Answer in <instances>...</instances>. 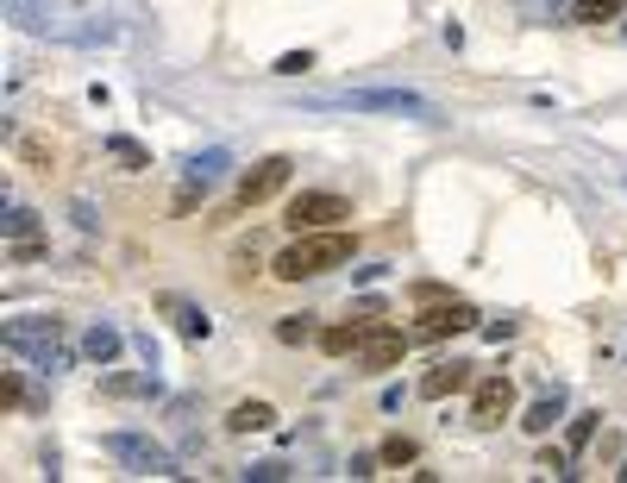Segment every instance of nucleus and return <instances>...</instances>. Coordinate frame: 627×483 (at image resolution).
<instances>
[{
  "label": "nucleus",
  "instance_id": "1",
  "mask_svg": "<svg viewBox=\"0 0 627 483\" xmlns=\"http://www.w3.org/2000/svg\"><path fill=\"white\" fill-rule=\"evenodd\" d=\"M0 345L19 352V358H32L44 377H57V371L76 364V352L63 345V320L57 314H19V320H7V327H0Z\"/></svg>",
  "mask_w": 627,
  "mask_h": 483
},
{
  "label": "nucleus",
  "instance_id": "2",
  "mask_svg": "<svg viewBox=\"0 0 627 483\" xmlns=\"http://www.w3.org/2000/svg\"><path fill=\"white\" fill-rule=\"evenodd\" d=\"M339 264H352V233L320 226V233H295V245L276 258V276H283V283H301V276H327Z\"/></svg>",
  "mask_w": 627,
  "mask_h": 483
},
{
  "label": "nucleus",
  "instance_id": "3",
  "mask_svg": "<svg viewBox=\"0 0 627 483\" xmlns=\"http://www.w3.org/2000/svg\"><path fill=\"white\" fill-rule=\"evenodd\" d=\"M308 107H345V113H402V120L439 126V107L414 88H345V95H314Z\"/></svg>",
  "mask_w": 627,
  "mask_h": 483
},
{
  "label": "nucleus",
  "instance_id": "4",
  "mask_svg": "<svg viewBox=\"0 0 627 483\" xmlns=\"http://www.w3.org/2000/svg\"><path fill=\"white\" fill-rule=\"evenodd\" d=\"M120 465L132 471V477H182V465H176V452L170 446H157L151 433H132V427H120V433H107L101 440Z\"/></svg>",
  "mask_w": 627,
  "mask_h": 483
},
{
  "label": "nucleus",
  "instance_id": "5",
  "mask_svg": "<svg viewBox=\"0 0 627 483\" xmlns=\"http://www.w3.org/2000/svg\"><path fill=\"white\" fill-rule=\"evenodd\" d=\"M226 170H232V157L226 151H195L189 164H182V189H176V214H189V207L201 201V195H214L220 182H226Z\"/></svg>",
  "mask_w": 627,
  "mask_h": 483
},
{
  "label": "nucleus",
  "instance_id": "6",
  "mask_svg": "<svg viewBox=\"0 0 627 483\" xmlns=\"http://www.w3.org/2000/svg\"><path fill=\"white\" fill-rule=\"evenodd\" d=\"M295 233H320V226H339V220H352V201L333 195V189H301L289 201V214H283Z\"/></svg>",
  "mask_w": 627,
  "mask_h": 483
},
{
  "label": "nucleus",
  "instance_id": "7",
  "mask_svg": "<svg viewBox=\"0 0 627 483\" xmlns=\"http://www.w3.org/2000/svg\"><path fill=\"white\" fill-rule=\"evenodd\" d=\"M0 13H7L19 32H32V38H69L76 32L57 0H0Z\"/></svg>",
  "mask_w": 627,
  "mask_h": 483
},
{
  "label": "nucleus",
  "instance_id": "8",
  "mask_svg": "<svg viewBox=\"0 0 627 483\" xmlns=\"http://www.w3.org/2000/svg\"><path fill=\"white\" fill-rule=\"evenodd\" d=\"M289 170H295L289 157H264V164H251V170L239 176V201H245V207H264L270 195L289 189Z\"/></svg>",
  "mask_w": 627,
  "mask_h": 483
},
{
  "label": "nucleus",
  "instance_id": "9",
  "mask_svg": "<svg viewBox=\"0 0 627 483\" xmlns=\"http://www.w3.org/2000/svg\"><path fill=\"white\" fill-rule=\"evenodd\" d=\"M508 408H515V383H508V377H477V389H471V427H502Z\"/></svg>",
  "mask_w": 627,
  "mask_h": 483
},
{
  "label": "nucleus",
  "instance_id": "10",
  "mask_svg": "<svg viewBox=\"0 0 627 483\" xmlns=\"http://www.w3.org/2000/svg\"><path fill=\"white\" fill-rule=\"evenodd\" d=\"M471 327H477L471 302H433L421 320H414V339H452V333H471Z\"/></svg>",
  "mask_w": 627,
  "mask_h": 483
},
{
  "label": "nucleus",
  "instance_id": "11",
  "mask_svg": "<svg viewBox=\"0 0 627 483\" xmlns=\"http://www.w3.org/2000/svg\"><path fill=\"white\" fill-rule=\"evenodd\" d=\"M402 358H408V333H396V327H370V339L358 345L364 371H396Z\"/></svg>",
  "mask_w": 627,
  "mask_h": 483
},
{
  "label": "nucleus",
  "instance_id": "12",
  "mask_svg": "<svg viewBox=\"0 0 627 483\" xmlns=\"http://www.w3.org/2000/svg\"><path fill=\"white\" fill-rule=\"evenodd\" d=\"M101 396L145 402V396H164V377H157V364H151V371H120V377H101Z\"/></svg>",
  "mask_w": 627,
  "mask_h": 483
},
{
  "label": "nucleus",
  "instance_id": "13",
  "mask_svg": "<svg viewBox=\"0 0 627 483\" xmlns=\"http://www.w3.org/2000/svg\"><path fill=\"white\" fill-rule=\"evenodd\" d=\"M157 314H170V320H176V333L189 339V345H201L207 333H214V320H207V308L182 302V295H157Z\"/></svg>",
  "mask_w": 627,
  "mask_h": 483
},
{
  "label": "nucleus",
  "instance_id": "14",
  "mask_svg": "<svg viewBox=\"0 0 627 483\" xmlns=\"http://www.w3.org/2000/svg\"><path fill=\"white\" fill-rule=\"evenodd\" d=\"M477 383V364H464V358H452V364H433V371L421 377V396H458V389H471Z\"/></svg>",
  "mask_w": 627,
  "mask_h": 483
},
{
  "label": "nucleus",
  "instance_id": "15",
  "mask_svg": "<svg viewBox=\"0 0 627 483\" xmlns=\"http://www.w3.org/2000/svg\"><path fill=\"white\" fill-rule=\"evenodd\" d=\"M364 339H370V314H364V320H339V327H327V333H320V352H327V358H345V352H358Z\"/></svg>",
  "mask_w": 627,
  "mask_h": 483
},
{
  "label": "nucleus",
  "instance_id": "16",
  "mask_svg": "<svg viewBox=\"0 0 627 483\" xmlns=\"http://www.w3.org/2000/svg\"><path fill=\"white\" fill-rule=\"evenodd\" d=\"M552 421H565V389H559V383H552L546 396L527 408V421H521V427L533 433V440H546V433H552Z\"/></svg>",
  "mask_w": 627,
  "mask_h": 483
},
{
  "label": "nucleus",
  "instance_id": "17",
  "mask_svg": "<svg viewBox=\"0 0 627 483\" xmlns=\"http://www.w3.org/2000/svg\"><path fill=\"white\" fill-rule=\"evenodd\" d=\"M120 345H126V339L113 333L107 320H95V327L82 333V358H95V364H113V358H120Z\"/></svg>",
  "mask_w": 627,
  "mask_h": 483
},
{
  "label": "nucleus",
  "instance_id": "18",
  "mask_svg": "<svg viewBox=\"0 0 627 483\" xmlns=\"http://www.w3.org/2000/svg\"><path fill=\"white\" fill-rule=\"evenodd\" d=\"M270 421H276V408H270V402H239V408L226 414V427H232V433H264Z\"/></svg>",
  "mask_w": 627,
  "mask_h": 483
},
{
  "label": "nucleus",
  "instance_id": "19",
  "mask_svg": "<svg viewBox=\"0 0 627 483\" xmlns=\"http://www.w3.org/2000/svg\"><path fill=\"white\" fill-rule=\"evenodd\" d=\"M107 157H113V164H126V170H151V151L138 145V138H126V132L107 138Z\"/></svg>",
  "mask_w": 627,
  "mask_h": 483
},
{
  "label": "nucleus",
  "instance_id": "20",
  "mask_svg": "<svg viewBox=\"0 0 627 483\" xmlns=\"http://www.w3.org/2000/svg\"><path fill=\"white\" fill-rule=\"evenodd\" d=\"M621 7H627V0H577L571 19H577V26H602V19H621Z\"/></svg>",
  "mask_w": 627,
  "mask_h": 483
},
{
  "label": "nucleus",
  "instance_id": "21",
  "mask_svg": "<svg viewBox=\"0 0 627 483\" xmlns=\"http://www.w3.org/2000/svg\"><path fill=\"white\" fill-rule=\"evenodd\" d=\"M596 421H602L596 408H590V414H571V427H565V452H584V446L596 440Z\"/></svg>",
  "mask_w": 627,
  "mask_h": 483
},
{
  "label": "nucleus",
  "instance_id": "22",
  "mask_svg": "<svg viewBox=\"0 0 627 483\" xmlns=\"http://www.w3.org/2000/svg\"><path fill=\"white\" fill-rule=\"evenodd\" d=\"M0 233H7V239H38V214H32V207H7Z\"/></svg>",
  "mask_w": 627,
  "mask_h": 483
},
{
  "label": "nucleus",
  "instance_id": "23",
  "mask_svg": "<svg viewBox=\"0 0 627 483\" xmlns=\"http://www.w3.org/2000/svg\"><path fill=\"white\" fill-rule=\"evenodd\" d=\"M276 339H283V345H308V339H314V320H308V314L276 320Z\"/></svg>",
  "mask_w": 627,
  "mask_h": 483
},
{
  "label": "nucleus",
  "instance_id": "24",
  "mask_svg": "<svg viewBox=\"0 0 627 483\" xmlns=\"http://www.w3.org/2000/svg\"><path fill=\"white\" fill-rule=\"evenodd\" d=\"M421 458V446L408 440V433H396V440H383V465H414Z\"/></svg>",
  "mask_w": 627,
  "mask_h": 483
},
{
  "label": "nucleus",
  "instance_id": "25",
  "mask_svg": "<svg viewBox=\"0 0 627 483\" xmlns=\"http://www.w3.org/2000/svg\"><path fill=\"white\" fill-rule=\"evenodd\" d=\"M314 69V51H289V57H276V76H308Z\"/></svg>",
  "mask_w": 627,
  "mask_h": 483
},
{
  "label": "nucleus",
  "instance_id": "26",
  "mask_svg": "<svg viewBox=\"0 0 627 483\" xmlns=\"http://www.w3.org/2000/svg\"><path fill=\"white\" fill-rule=\"evenodd\" d=\"M245 477L251 483H276V477H289V465H283V458H264V465H251Z\"/></svg>",
  "mask_w": 627,
  "mask_h": 483
},
{
  "label": "nucleus",
  "instance_id": "27",
  "mask_svg": "<svg viewBox=\"0 0 627 483\" xmlns=\"http://www.w3.org/2000/svg\"><path fill=\"white\" fill-rule=\"evenodd\" d=\"M540 471H552V477H571V452H540Z\"/></svg>",
  "mask_w": 627,
  "mask_h": 483
},
{
  "label": "nucleus",
  "instance_id": "28",
  "mask_svg": "<svg viewBox=\"0 0 627 483\" xmlns=\"http://www.w3.org/2000/svg\"><path fill=\"white\" fill-rule=\"evenodd\" d=\"M19 157H26V164H51V145H38V138H19Z\"/></svg>",
  "mask_w": 627,
  "mask_h": 483
},
{
  "label": "nucleus",
  "instance_id": "29",
  "mask_svg": "<svg viewBox=\"0 0 627 483\" xmlns=\"http://www.w3.org/2000/svg\"><path fill=\"white\" fill-rule=\"evenodd\" d=\"M19 402H26V396H19V377L7 371V377H0V408H19Z\"/></svg>",
  "mask_w": 627,
  "mask_h": 483
}]
</instances>
